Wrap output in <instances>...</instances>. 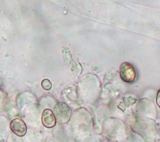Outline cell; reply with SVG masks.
<instances>
[{"instance_id":"7","label":"cell","mask_w":160,"mask_h":142,"mask_svg":"<svg viewBox=\"0 0 160 142\" xmlns=\"http://www.w3.org/2000/svg\"><path fill=\"white\" fill-rule=\"evenodd\" d=\"M118 108L119 109H121L122 111H124L126 110V105L124 102H121L120 103L119 105L118 106Z\"/></svg>"},{"instance_id":"2","label":"cell","mask_w":160,"mask_h":142,"mask_svg":"<svg viewBox=\"0 0 160 142\" xmlns=\"http://www.w3.org/2000/svg\"><path fill=\"white\" fill-rule=\"evenodd\" d=\"M119 73L122 80L126 83H132L136 79V71L131 64L128 62H124L121 64Z\"/></svg>"},{"instance_id":"5","label":"cell","mask_w":160,"mask_h":142,"mask_svg":"<svg viewBox=\"0 0 160 142\" xmlns=\"http://www.w3.org/2000/svg\"><path fill=\"white\" fill-rule=\"evenodd\" d=\"M124 103L126 106L130 107L131 106L133 105L135 103L137 102V99L135 98H132V97H124Z\"/></svg>"},{"instance_id":"1","label":"cell","mask_w":160,"mask_h":142,"mask_svg":"<svg viewBox=\"0 0 160 142\" xmlns=\"http://www.w3.org/2000/svg\"><path fill=\"white\" fill-rule=\"evenodd\" d=\"M57 122L59 124L68 123L71 117V110L70 107L63 102H58L53 108Z\"/></svg>"},{"instance_id":"4","label":"cell","mask_w":160,"mask_h":142,"mask_svg":"<svg viewBox=\"0 0 160 142\" xmlns=\"http://www.w3.org/2000/svg\"><path fill=\"white\" fill-rule=\"evenodd\" d=\"M42 124L48 129L54 127L57 124V120L53 111L50 109H46L42 114Z\"/></svg>"},{"instance_id":"8","label":"cell","mask_w":160,"mask_h":142,"mask_svg":"<svg viewBox=\"0 0 160 142\" xmlns=\"http://www.w3.org/2000/svg\"><path fill=\"white\" fill-rule=\"evenodd\" d=\"M156 103L158 106L160 108V90L158 91L156 96Z\"/></svg>"},{"instance_id":"6","label":"cell","mask_w":160,"mask_h":142,"mask_svg":"<svg viewBox=\"0 0 160 142\" xmlns=\"http://www.w3.org/2000/svg\"><path fill=\"white\" fill-rule=\"evenodd\" d=\"M41 86H42V88L44 89L45 90H49L52 88V83L49 80L45 79V80H42V81L41 83Z\"/></svg>"},{"instance_id":"3","label":"cell","mask_w":160,"mask_h":142,"mask_svg":"<svg viewBox=\"0 0 160 142\" xmlns=\"http://www.w3.org/2000/svg\"><path fill=\"white\" fill-rule=\"evenodd\" d=\"M10 127L13 133L20 137L24 136L27 132V127L26 124L22 120L19 118L14 119L11 121Z\"/></svg>"}]
</instances>
